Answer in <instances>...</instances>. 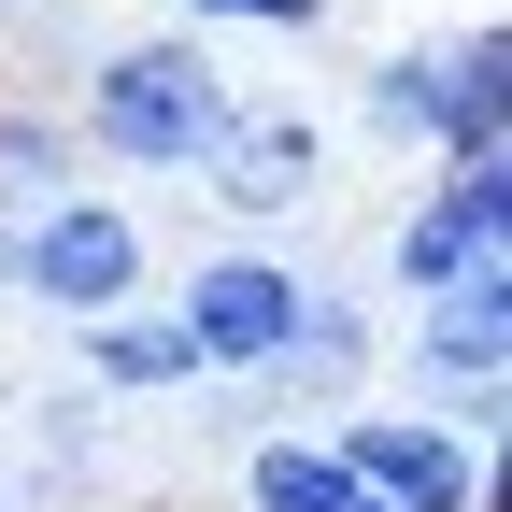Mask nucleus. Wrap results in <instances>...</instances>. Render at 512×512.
<instances>
[{"mask_svg":"<svg viewBox=\"0 0 512 512\" xmlns=\"http://www.w3.org/2000/svg\"><path fill=\"white\" fill-rule=\"evenodd\" d=\"M498 256H512V143L427 157V185L399 200V228H384V285H399V299H441L456 271H498Z\"/></svg>","mask_w":512,"mask_h":512,"instance_id":"423d86ee","label":"nucleus"},{"mask_svg":"<svg viewBox=\"0 0 512 512\" xmlns=\"http://www.w3.org/2000/svg\"><path fill=\"white\" fill-rule=\"evenodd\" d=\"M299 299H313V271L285 242H256V228L171 271V313H185V342H200V370H271L285 328H299Z\"/></svg>","mask_w":512,"mask_h":512,"instance_id":"0eeeda50","label":"nucleus"},{"mask_svg":"<svg viewBox=\"0 0 512 512\" xmlns=\"http://www.w3.org/2000/svg\"><path fill=\"white\" fill-rule=\"evenodd\" d=\"M72 185H86L72 114H57V100H0V228L43 214V200H72Z\"/></svg>","mask_w":512,"mask_h":512,"instance_id":"f8f14e48","label":"nucleus"},{"mask_svg":"<svg viewBox=\"0 0 512 512\" xmlns=\"http://www.w3.org/2000/svg\"><path fill=\"white\" fill-rule=\"evenodd\" d=\"M256 384H271V413H299V399H356V384H370V299H356V285H313L299 328H285V356L256 370Z\"/></svg>","mask_w":512,"mask_h":512,"instance_id":"9d476101","label":"nucleus"},{"mask_svg":"<svg viewBox=\"0 0 512 512\" xmlns=\"http://www.w3.org/2000/svg\"><path fill=\"white\" fill-rule=\"evenodd\" d=\"M15 15H29V0H0V29H15Z\"/></svg>","mask_w":512,"mask_h":512,"instance_id":"4468645a","label":"nucleus"},{"mask_svg":"<svg viewBox=\"0 0 512 512\" xmlns=\"http://www.w3.org/2000/svg\"><path fill=\"white\" fill-rule=\"evenodd\" d=\"M342 470H356V498H384V512H498V456L470 427H441L427 399H342Z\"/></svg>","mask_w":512,"mask_h":512,"instance_id":"39448f33","label":"nucleus"},{"mask_svg":"<svg viewBox=\"0 0 512 512\" xmlns=\"http://www.w3.org/2000/svg\"><path fill=\"white\" fill-rule=\"evenodd\" d=\"M0 512H29V498H15V484H0Z\"/></svg>","mask_w":512,"mask_h":512,"instance_id":"2eb2a0df","label":"nucleus"},{"mask_svg":"<svg viewBox=\"0 0 512 512\" xmlns=\"http://www.w3.org/2000/svg\"><path fill=\"white\" fill-rule=\"evenodd\" d=\"M185 29H285V43H313L328 0H185Z\"/></svg>","mask_w":512,"mask_h":512,"instance_id":"ddd939ff","label":"nucleus"},{"mask_svg":"<svg viewBox=\"0 0 512 512\" xmlns=\"http://www.w3.org/2000/svg\"><path fill=\"white\" fill-rule=\"evenodd\" d=\"M72 342H86V384H100L114 413H128V399H200V384H214L171 299H114V313H86Z\"/></svg>","mask_w":512,"mask_h":512,"instance_id":"1a4fd4ad","label":"nucleus"},{"mask_svg":"<svg viewBox=\"0 0 512 512\" xmlns=\"http://www.w3.org/2000/svg\"><path fill=\"white\" fill-rule=\"evenodd\" d=\"M0 285L29 313H57V328H86L114 299H157V228L128 200H100V185H72V200H43V214L0 228Z\"/></svg>","mask_w":512,"mask_h":512,"instance_id":"7ed1b4c3","label":"nucleus"},{"mask_svg":"<svg viewBox=\"0 0 512 512\" xmlns=\"http://www.w3.org/2000/svg\"><path fill=\"white\" fill-rule=\"evenodd\" d=\"M242 512H384V498H356V470H342V441L328 427H256L242 441Z\"/></svg>","mask_w":512,"mask_h":512,"instance_id":"9b49d317","label":"nucleus"},{"mask_svg":"<svg viewBox=\"0 0 512 512\" xmlns=\"http://www.w3.org/2000/svg\"><path fill=\"white\" fill-rule=\"evenodd\" d=\"M185 185H200L228 228H285V214H313V200H328V128H313L299 100H228Z\"/></svg>","mask_w":512,"mask_h":512,"instance_id":"6e6552de","label":"nucleus"},{"mask_svg":"<svg viewBox=\"0 0 512 512\" xmlns=\"http://www.w3.org/2000/svg\"><path fill=\"white\" fill-rule=\"evenodd\" d=\"M228 100H242V86H228V57H214L200 29H128V43L86 57V86H72V143H86L100 171L171 185V171H200V143H214Z\"/></svg>","mask_w":512,"mask_h":512,"instance_id":"f257e3e1","label":"nucleus"},{"mask_svg":"<svg viewBox=\"0 0 512 512\" xmlns=\"http://www.w3.org/2000/svg\"><path fill=\"white\" fill-rule=\"evenodd\" d=\"M356 128L399 157H484L512 143V29L470 15V29H427V43H384L356 72Z\"/></svg>","mask_w":512,"mask_h":512,"instance_id":"f03ea898","label":"nucleus"},{"mask_svg":"<svg viewBox=\"0 0 512 512\" xmlns=\"http://www.w3.org/2000/svg\"><path fill=\"white\" fill-rule=\"evenodd\" d=\"M399 384L441 413V427H498V399H512V256L498 271H456L441 299H413V342H399Z\"/></svg>","mask_w":512,"mask_h":512,"instance_id":"20e7f679","label":"nucleus"}]
</instances>
